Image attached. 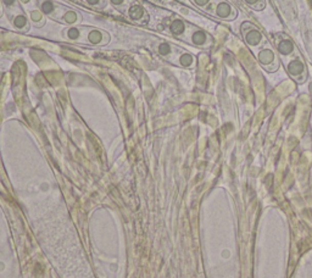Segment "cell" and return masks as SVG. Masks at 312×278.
Wrapping results in <instances>:
<instances>
[{
	"mask_svg": "<svg viewBox=\"0 0 312 278\" xmlns=\"http://www.w3.org/2000/svg\"><path fill=\"white\" fill-rule=\"evenodd\" d=\"M59 20L61 22H65L66 25L73 26V25H77L81 22L82 16L76 10H72V9H69V8H66V6H64L63 11H61V14L59 16Z\"/></svg>",
	"mask_w": 312,
	"mask_h": 278,
	"instance_id": "277c9868",
	"label": "cell"
},
{
	"mask_svg": "<svg viewBox=\"0 0 312 278\" xmlns=\"http://www.w3.org/2000/svg\"><path fill=\"white\" fill-rule=\"evenodd\" d=\"M156 50H157V53H159L163 57H169L170 55H172V47L169 43H166V42H162V43H160L159 45H157Z\"/></svg>",
	"mask_w": 312,
	"mask_h": 278,
	"instance_id": "9a60e30c",
	"label": "cell"
},
{
	"mask_svg": "<svg viewBox=\"0 0 312 278\" xmlns=\"http://www.w3.org/2000/svg\"><path fill=\"white\" fill-rule=\"evenodd\" d=\"M192 43L197 47H204L206 44V42L209 41V35L205 33L204 31L201 30H195L192 33Z\"/></svg>",
	"mask_w": 312,
	"mask_h": 278,
	"instance_id": "30bf717a",
	"label": "cell"
},
{
	"mask_svg": "<svg viewBox=\"0 0 312 278\" xmlns=\"http://www.w3.org/2000/svg\"><path fill=\"white\" fill-rule=\"evenodd\" d=\"M278 50L279 53L282 55H284V56H287V55H290L293 53V50H294V45L287 38H283L278 42Z\"/></svg>",
	"mask_w": 312,
	"mask_h": 278,
	"instance_id": "7c38bea8",
	"label": "cell"
},
{
	"mask_svg": "<svg viewBox=\"0 0 312 278\" xmlns=\"http://www.w3.org/2000/svg\"><path fill=\"white\" fill-rule=\"evenodd\" d=\"M2 4L4 6L9 20H11L14 15L18 14V12H22L21 5L20 3H18V0H2Z\"/></svg>",
	"mask_w": 312,
	"mask_h": 278,
	"instance_id": "ba28073f",
	"label": "cell"
},
{
	"mask_svg": "<svg viewBox=\"0 0 312 278\" xmlns=\"http://www.w3.org/2000/svg\"><path fill=\"white\" fill-rule=\"evenodd\" d=\"M11 24L14 26V28H16L17 31L21 32H27L30 30V21H28L27 16L24 11L18 12V14H16L12 16L11 18Z\"/></svg>",
	"mask_w": 312,
	"mask_h": 278,
	"instance_id": "8992f818",
	"label": "cell"
},
{
	"mask_svg": "<svg viewBox=\"0 0 312 278\" xmlns=\"http://www.w3.org/2000/svg\"><path fill=\"white\" fill-rule=\"evenodd\" d=\"M108 3H110L111 6L118 9V10H124L127 9L130 4H128V0H106Z\"/></svg>",
	"mask_w": 312,
	"mask_h": 278,
	"instance_id": "d6986e66",
	"label": "cell"
},
{
	"mask_svg": "<svg viewBox=\"0 0 312 278\" xmlns=\"http://www.w3.org/2000/svg\"><path fill=\"white\" fill-rule=\"evenodd\" d=\"M87 5L92 6L95 9H104L106 6V0H83Z\"/></svg>",
	"mask_w": 312,
	"mask_h": 278,
	"instance_id": "ffe728a7",
	"label": "cell"
},
{
	"mask_svg": "<svg viewBox=\"0 0 312 278\" xmlns=\"http://www.w3.org/2000/svg\"><path fill=\"white\" fill-rule=\"evenodd\" d=\"M215 14L221 18H230L236 16V11H233L231 4H228L224 0H220L216 5H215Z\"/></svg>",
	"mask_w": 312,
	"mask_h": 278,
	"instance_id": "5b68a950",
	"label": "cell"
},
{
	"mask_svg": "<svg viewBox=\"0 0 312 278\" xmlns=\"http://www.w3.org/2000/svg\"><path fill=\"white\" fill-rule=\"evenodd\" d=\"M3 15V4H2V0H0V17H2Z\"/></svg>",
	"mask_w": 312,
	"mask_h": 278,
	"instance_id": "603a6c76",
	"label": "cell"
},
{
	"mask_svg": "<svg viewBox=\"0 0 312 278\" xmlns=\"http://www.w3.org/2000/svg\"><path fill=\"white\" fill-rule=\"evenodd\" d=\"M288 72L290 73V76L299 78L302 76V73H305V65L300 57H295L293 59L288 65Z\"/></svg>",
	"mask_w": 312,
	"mask_h": 278,
	"instance_id": "52a82bcc",
	"label": "cell"
},
{
	"mask_svg": "<svg viewBox=\"0 0 312 278\" xmlns=\"http://www.w3.org/2000/svg\"><path fill=\"white\" fill-rule=\"evenodd\" d=\"M127 16L131 21L137 24H147L149 21V15L145 9L139 3H132L127 8Z\"/></svg>",
	"mask_w": 312,
	"mask_h": 278,
	"instance_id": "7a4b0ae2",
	"label": "cell"
},
{
	"mask_svg": "<svg viewBox=\"0 0 312 278\" xmlns=\"http://www.w3.org/2000/svg\"><path fill=\"white\" fill-rule=\"evenodd\" d=\"M28 14H30L31 21L33 22L34 26H37V27H41V26L46 25V17H44L43 12L39 10V8L35 9V10L30 11Z\"/></svg>",
	"mask_w": 312,
	"mask_h": 278,
	"instance_id": "8fae6325",
	"label": "cell"
},
{
	"mask_svg": "<svg viewBox=\"0 0 312 278\" xmlns=\"http://www.w3.org/2000/svg\"><path fill=\"white\" fill-rule=\"evenodd\" d=\"M87 41L92 45H106L109 43V41H110V35H109V33H106L105 31L92 28V30H88Z\"/></svg>",
	"mask_w": 312,
	"mask_h": 278,
	"instance_id": "3957f363",
	"label": "cell"
},
{
	"mask_svg": "<svg viewBox=\"0 0 312 278\" xmlns=\"http://www.w3.org/2000/svg\"><path fill=\"white\" fill-rule=\"evenodd\" d=\"M83 33H85V30H82L81 27H75V26L67 27L66 30L63 32L64 37L72 42H82Z\"/></svg>",
	"mask_w": 312,
	"mask_h": 278,
	"instance_id": "9c48e42d",
	"label": "cell"
},
{
	"mask_svg": "<svg viewBox=\"0 0 312 278\" xmlns=\"http://www.w3.org/2000/svg\"><path fill=\"white\" fill-rule=\"evenodd\" d=\"M170 30H171L173 35H182L185 32L184 21L176 18V20L172 21L171 26H170Z\"/></svg>",
	"mask_w": 312,
	"mask_h": 278,
	"instance_id": "4fadbf2b",
	"label": "cell"
},
{
	"mask_svg": "<svg viewBox=\"0 0 312 278\" xmlns=\"http://www.w3.org/2000/svg\"><path fill=\"white\" fill-rule=\"evenodd\" d=\"M193 63H194V57H193V55L188 53H184L179 57V64H181V66L183 67H191Z\"/></svg>",
	"mask_w": 312,
	"mask_h": 278,
	"instance_id": "e0dca14e",
	"label": "cell"
},
{
	"mask_svg": "<svg viewBox=\"0 0 312 278\" xmlns=\"http://www.w3.org/2000/svg\"><path fill=\"white\" fill-rule=\"evenodd\" d=\"M247 5L252 6V8L256 9V10H261V9L265 6V2L263 0H244Z\"/></svg>",
	"mask_w": 312,
	"mask_h": 278,
	"instance_id": "44dd1931",
	"label": "cell"
},
{
	"mask_svg": "<svg viewBox=\"0 0 312 278\" xmlns=\"http://www.w3.org/2000/svg\"><path fill=\"white\" fill-rule=\"evenodd\" d=\"M38 8L43 12V15L49 16L53 20H59V16L64 6L53 2V0H38Z\"/></svg>",
	"mask_w": 312,
	"mask_h": 278,
	"instance_id": "6da1fadb",
	"label": "cell"
},
{
	"mask_svg": "<svg viewBox=\"0 0 312 278\" xmlns=\"http://www.w3.org/2000/svg\"><path fill=\"white\" fill-rule=\"evenodd\" d=\"M273 60H275V53L271 49L266 48V49L261 50V53H260V61H261L262 65L272 64Z\"/></svg>",
	"mask_w": 312,
	"mask_h": 278,
	"instance_id": "5bb4252c",
	"label": "cell"
},
{
	"mask_svg": "<svg viewBox=\"0 0 312 278\" xmlns=\"http://www.w3.org/2000/svg\"><path fill=\"white\" fill-rule=\"evenodd\" d=\"M18 3H20V5L24 6V8L28 12L32 11V10H35V9H38V2H37V0H18Z\"/></svg>",
	"mask_w": 312,
	"mask_h": 278,
	"instance_id": "ac0fdd59",
	"label": "cell"
},
{
	"mask_svg": "<svg viewBox=\"0 0 312 278\" xmlns=\"http://www.w3.org/2000/svg\"><path fill=\"white\" fill-rule=\"evenodd\" d=\"M245 39L250 45H256L260 41H261V34L255 30H252L249 33H246Z\"/></svg>",
	"mask_w": 312,
	"mask_h": 278,
	"instance_id": "2e32d148",
	"label": "cell"
},
{
	"mask_svg": "<svg viewBox=\"0 0 312 278\" xmlns=\"http://www.w3.org/2000/svg\"><path fill=\"white\" fill-rule=\"evenodd\" d=\"M212 0H192V3L194 5H197L198 8H202V9H209V5L211 4Z\"/></svg>",
	"mask_w": 312,
	"mask_h": 278,
	"instance_id": "7402d4cb",
	"label": "cell"
}]
</instances>
